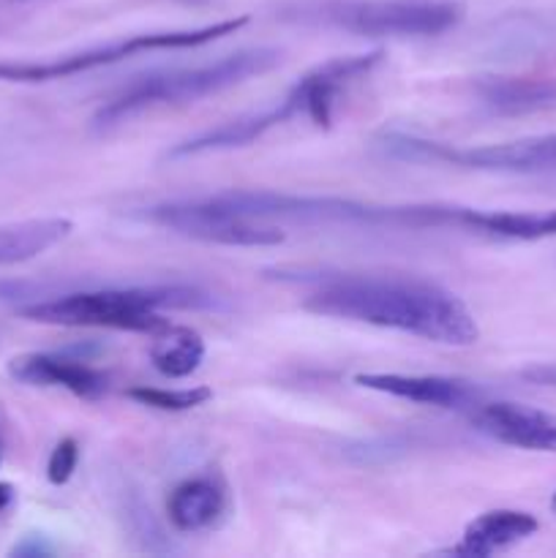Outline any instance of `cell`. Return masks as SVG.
Instances as JSON below:
<instances>
[{
	"label": "cell",
	"instance_id": "cell-10",
	"mask_svg": "<svg viewBox=\"0 0 556 558\" xmlns=\"http://www.w3.org/2000/svg\"><path fill=\"white\" fill-rule=\"evenodd\" d=\"M540 521L532 512L523 510H488L474 518L461 534V543L452 545L447 554L467 556V558H488L523 539L534 537Z\"/></svg>",
	"mask_w": 556,
	"mask_h": 558
},
{
	"label": "cell",
	"instance_id": "cell-4",
	"mask_svg": "<svg viewBox=\"0 0 556 558\" xmlns=\"http://www.w3.org/2000/svg\"><path fill=\"white\" fill-rule=\"evenodd\" d=\"M251 22L249 14L232 16V20L210 22V25L185 27V31H161L140 33V36L120 38V41L101 44V47L82 49V52L63 54L52 60H0V82H20V85H38V82L69 80V76L87 74V71L104 69V65L123 63V60L140 58L147 52H167V49H194L218 38L234 36Z\"/></svg>",
	"mask_w": 556,
	"mask_h": 558
},
{
	"label": "cell",
	"instance_id": "cell-13",
	"mask_svg": "<svg viewBox=\"0 0 556 558\" xmlns=\"http://www.w3.org/2000/svg\"><path fill=\"white\" fill-rule=\"evenodd\" d=\"M69 218H31V221L0 223V265H22L44 251L55 248L71 234Z\"/></svg>",
	"mask_w": 556,
	"mask_h": 558
},
{
	"label": "cell",
	"instance_id": "cell-19",
	"mask_svg": "<svg viewBox=\"0 0 556 558\" xmlns=\"http://www.w3.org/2000/svg\"><path fill=\"white\" fill-rule=\"evenodd\" d=\"M11 499H14V488L5 483H0V512L11 505Z\"/></svg>",
	"mask_w": 556,
	"mask_h": 558
},
{
	"label": "cell",
	"instance_id": "cell-8",
	"mask_svg": "<svg viewBox=\"0 0 556 558\" xmlns=\"http://www.w3.org/2000/svg\"><path fill=\"white\" fill-rule=\"evenodd\" d=\"M354 385L401 401L423 403V407L452 409V412H474L485 403L483 387L450 376H418V374H358Z\"/></svg>",
	"mask_w": 556,
	"mask_h": 558
},
{
	"label": "cell",
	"instance_id": "cell-14",
	"mask_svg": "<svg viewBox=\"0 0 556 558\" xmlns=\"http://www.w3.org/2000/svg\"><path fill=\"white\" fill-rule=\"evenodd\" d=\"M469 234L491 240H532L556 238V210L521 213V210H478L472 207V227Z\"/></svg>",
	"mask_w": 556,
	"mask_h": 558
},
{
	"label": "cell",
	"instance_id": "cell-12",
	"mask_svg": "<svg viewBox=\"0 0 556 558\" xmlns=\"http://www.w3.org/2000/svg\"><path fill=\"white\" fill-rule=\"evenodd\" d=\"M227 510V490L216 477H191L169 494L167 515L178 532L210 529Z\"/></svg>",
	"mask_w": 556,
	"mask_h": 558
},
{
	"label": "cell",
	"instance_id": "cell-18",
	"mask_svg": "<svg viewBox=\"0 0 556 558\" xmlns=\"http://www.w3.org/2000/svg\"><path fill=\"white\" fill-rule=\"evenodd\" d=\"M521 379L537 387H556V363H543V365H532V368H523Z\"/></svg>",
	"mask_w": 556,
	"mask_h": 558
},
{
	"label": "cell",
	"instance_id": "cell-3",
	"mask_svg": "<svg viewBox=\"0 0 556 558\" xmlns=\"http://www.w3.org/2000/svg\"><path fill=\"white\" fill-rule=\"evenodd\" d=\"M276 65H281V49L273 47H251L240 52L227 54L213 63L191 65V69H172L161 74L142 76L129 87L109 98L96 114H93V129L107 134L118 129L125 120L147 112L156 107H178V104H194L200 98L216 96L234 85L267 74Z\"/></svg>",
	"mask_w": 556,
	"mask_h": 558
},
{
	"label": "cell",
	"instance_id": "cell-5",
	"mask_svg": "<svg viewBox=\"0 0 556 558\" xmlns=\"http://www.w3.org/2000/svg\"><path fill=\"white\" fill-rule=\"evenodd\" d=\"M298 20L371 38L442 36L463 20L452 0H319L298 5Z\"/></svg>",
	"mask_w": 556,
	"mask_h": 558
},
{
	"label": "cell",
	"instance_id": "cell-11",
	"mask_svg": "<svg viewBox=\"0 0 556 558\" xmlns=\"http://www.w3.org/2000/svg\"><path fill=\"white\" fill-rule=\"evenodd\" d=\"M480 104L491 114L516 118L556 109V80H529V76H483L474 85Z\"/></svg>",
	"mask_w": 556,
	"mask_h": 558
},
{
	"label": "cell",
	"instance_id": "cell-7",
	"mask_svg": "<svg viewBox=\"0 0 556 558\" xmlns=\"http://www.w3.org/2000/svg\"><path fill=\"white\" fill-rule=\"evenodd\" d=\"M9 376L20 385L58 387L85 401H98L112 390V376L107 371L93 368L87 360L69 357V354H20L9 363Z\"/></svg>",
	"mask_w": 556,
	"mask_h": 558
},
{
	"label": "cell",
	"instance_id": "cell-17",
	"mask_svg": "<svg viewBox=\"0 0 556 558\" xmlns=\"http://www.w3.org/2000/svg\"><path fill=\"white\" fill-rule=\"evenodd\" d=\"M76 463H80V445L76 439H60L55 445L52 456H49L47 463V480L52 485H65L76 472Z\"/></svg>",
	"mask_w": 556,
	"mask_h": 558
},
{
	"label": "cell",
	"instance_id": "cell-20",
	"mask_svg": "<svg viewBox=\"0 0 556 558\" xmlns=\"http://www.w3.org/2000/svg\"><path fill=\"white\" fill-rule=\"evenodd\" d=\"M551 510L556 512V494H554V499H551Z\"/></svg>",
	"mask_w": 556,
	"mask_h": 558
},
{
	"label": "cell",
	"instance_id": "cell-15",
	"mask_svg": "<svg viewBox=\"0 0 556 558\" xmlns=\"http://www.w3.org/2000/svg\"><path fill=\"white\" fill-rule=\"evenodd\" d=\"M205 360V341L191 327L169 325L156 332V341L150 347V363L167 379H185L196 374Z\"/></svg>",
	"mask_w": 556,
	"mask_h": 558
},
{
	"label": "cell",
	"instance_id": "cell-2",
	"mask_svg": "<svg viewBox=\"0 0 556 558\" xmlns=\"http://www.w3.org/2000/svg\"><path fill=\"white\" fill-rule=\"evenodd\" d=\"M210 311L221 308L216 294L191 283H150V287L85 289L33 300L16 314L36 325L52 327H104V330L147 332L156 336L172 322L161 311Z\"/></svg>",
	"mask_w": 556,
	"mask_h": 558
},
{
	"label": "cell",
	"instance_id": "cell-16",
	"mask_svg": "<svg viewBox=\"0 0 556 558\" xmlns=\"http://www.w3.org/2000/svg\"><path fill=\"white\" fill-rule=\"evenodd\" d=\"M125 396L134 403L156 412H191L205 407L213 398L210 387H189V390H161V387H131Z\"/></svg>",
	"mask_w": 556,
	"mask_h": 558
},
{
	"label": "cell",
	"instance_id": "cell-6",
	"mask_svg": "<svg viewBox=\"0 0 556 558\" xmlns=\"http://www.w3.org/2000/svg\"><path fill=\"white\" fill-rule=\"evenodd\" d=\"M136 218L153 223V227L169 229L180 238L229 245V248H262V245L283 243L281 227L238 216V213L213 202L210 196L194 202H164V205L142 207Z\"/></svg>",
	"mask_w": 556,
	"mask_h": 558
},
{
	"label": "cell",
	"instance_id": "cell-9",
	"mask_svg": "<svg viewBox=\"0 0 556 558\" xmlns=\"http://www.w3.org/2000/svg\"><path fill=\"white\" fill-rule=\"evenodd\" d=\"M474 428L483 430L501 445L521 447V450L556 452V417L540 409L521 407V403L485 401L474 412H469Z\"/></svg>",
	"mask_w": 556,
	"mask_h": 558
},
{
	"label": "cell",
	"instance_id": "cell-1",
	"mask_svg": "<svg viewBox=\"0 0 556 558\" xmlns=\"http://www.w3.org/2000/svg\"><path fill=\"white\" fill-rule=\"evenodd\" d=\"M276 278L305 283L309 294L303 298V308L316 316L385 327L445 347H472L480 338L472 311L436 283L352 272L287 276L278 270Z\"/></svg>",
	"mask_w": 556,
	"mask_h": 558
}]
</instances>
